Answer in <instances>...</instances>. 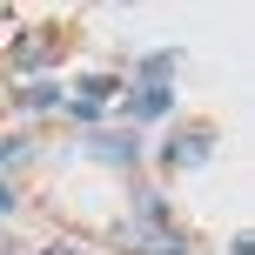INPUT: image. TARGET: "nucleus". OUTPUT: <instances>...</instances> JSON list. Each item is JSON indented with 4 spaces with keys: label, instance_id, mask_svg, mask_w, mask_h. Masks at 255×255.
Here are the masks:
<instances>
[{
    "label": "nucleus",
    "instance_id": "1",
    "mask_svg": "<svg viewBox=\"0 0 255 255\" xmlns=\"http://www.w3.org/2000/svg\"><path fill=\"white\" fill-rule=\"evenodd\" d=\"M88 154L108 161V168H128L141 154V134H134V128H101V134H88Z\"/></svg>",
    "mask_w": 255,
    "mask_h": 255
},
{
    "label": "nucleus",
    "instance_id": "2",
    "mask_svg": "<svg viewBox=\"0 0 255 255\" xmlns=\"http://www.w3.org/2000/svg\"><path fill=\"white\" fill-rule=\"evenodd\" d=\"M161 161H208V128H188V134H181Z\"/></svg>",
    "mask_w": 255,
    "mask_h": 255
},
{
    "label": "nucleus",
    "instance_id": "3",
    "mask_svg": "<svg viewBox=\"0 0 255 255\" xmlns=\"http://www.w3.org/2000/svg\"><path fill=\"white\" fill-rule=\"evenodd\" d=\"M128 108H134L141 121H148V115H168V88H134V94H128Z\"/></svg>",
    "mask_w": 255,
    "mask_h": 255
},
{
    "label": "nucleus",
    "instance_id": "4",
    "mask_svg": "<svg viewBox=\"0 0 255 255\" xmlns=\"http://www.w3.org/2000/svg\"><path fill=\"white\" fill-rule=\"evenodd\" d=\"M141 81H148V88L175 81V54H148V61H141Z\"/></svg>",
    "mask_w": 255,
    "mask_h": 255
},
{
    "label": "nucleus",
    "instance_id": "5",
    "mask_svg": "<svg viewBox=\"0 0 255 255\" xmlns=\"http://www.w3.org/2000/svg\"><path fill=\"white\" fill-rule=\"evenodd\" d=\"M47 54H54V40H20V47H13V61H20V67H40Z\"/></svg>",
    "mask_w": 255,
    "mask_h": 255
},
{
    "label": "nucleus",
    "instance_id": "6",
    "mask_svg": "<svg viewBox=\"0 0 255 255\" xmlns=\"http://www.w3.org/2000/svg\"><path fill=\"white\" fill-rule=\"evenodd\" d=\"M20 101H27V108H61V88H54V81H34Z\"/></svg>",
    "mask_w": 255,
    "mask_h": 255
},
{
    "label": "nucleus",
    "instance_id": "7",
    "mask_svg": "<svg viewBox=\"0 0 255 255\" xmlns=\"http://www.w3.org/2000/svg\"><path fill=\"white\" fill-rule=\"evenodd\" d=\"M0 161H27V141H0Z\"/></svg>",
    "mask_w": 255,
    "mask_h": 255
},
{
    "label": "nucleus",
    "instance_id": "8",
    "mask_svg": "<svg viewBox=\"0 0 255 255\" xmlns=\"http://www.w3.org/2000/svg\"><path fill=\"white\" fill-rule=\"evenodd\" d=\"M0 215H13V188H7V181H0Z\"/></svg>",
    "mask_w": 255,
    "mask_h": 255
},
{
    "label": "nucleus",
    "instance_id": "9",
    "mask_svg": "<svg viewBox=\"0 0 255 255\" xmlns=\"http://www.w3.org/2000/svg\"><path fill=\"white\" fill-rule=\"evenodd\" d=\"M0 249H7V235H0Z\"/></svg>",
    "mask_w": 255,
    "mask_h": 255
}]
</instances>
